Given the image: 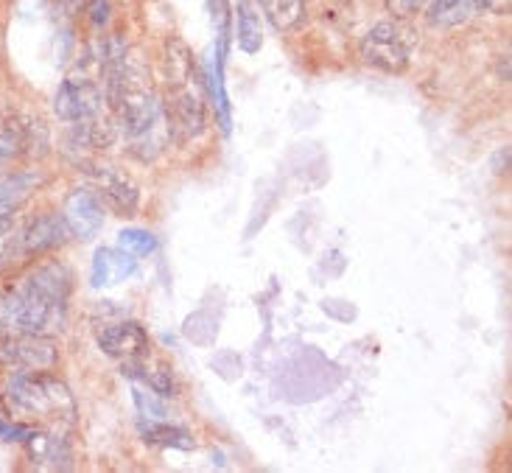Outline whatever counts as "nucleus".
Listing matches in <instances>:
<instances>
[{
    "label": "nucleus",
    "mask_w": 512,
    "mask_h": 473,
    "mask_svg": "<svg viewBox=\"0 0 512 473\" xmlns=\"http://www.w3.org/2000/svg\"><path fill=\"white\" fill-rule=\"evenodd\" d=\"M420 3H423V0H392V6H395V12L398 14H412Z\"/></svg>",
    "instance_id": "4be33fe9"
},
{
    "label": "nucleus",
    "mask_w": 512,
    "mask_h": 473,
    "mask_svg": "<svg viewBox=\"0 0 512 473\" xmlns=\"http://www.w3.org/2000/svg\"><path fill=\"white\" fill-rule=\"evenodd\" d=\"M62 222L79 241H93L104 227V202L93 188H76L62 205Z\"/></svg>",
    "instance_id": "6e6552de"
},
{
    "label": "nucleus",
    "mask_w": 512,
    "mask_h": 473,
    "mask_svg": "<svg viewBox=\"0 0 512 473\" xmlns=\"http://www.w3.org/2000/svg\"><path fill=\"white\" fill-rule=\"evenodd\" d=\"M98 348L112 359H121L124 364L140 362L149 353V334L140 322H112L98 331Z\"/></svg>",
    "instance_id": "9d476101"
},
{
    "label": "nucleus",
    "mask_w": 512,
    "mask_h": 473,
    "mask_svg": "<svg viewBox=\"0 0 512 473\" xmlns=\"http://www.w3.org/2000/svg\"><path fill=\"white\" fill-rule=\"evenodd\" d=\"M3 398L14 418L40 429H70L76 423V401L59 378L45 370H14L3 387Z\"/></svg>",
    "instance_id": "f03ea898"
},
{
    "label": "nucleus",
    "mask_w": 512,
    "mask_h": 473,
    "mask_svg": "<svg viewBox=\"0 0 512 473\" xmlns=\"http://www.w3.org/2000/svg\"><path fill=\"white\" fill-rule=\"evenodd\" d=\"M59 362V348L54 336L12 334L0 336V364L12 370H51Z\"/></svg>",
    "instance_id": "0eeeda50"
},
{
    "label": "nucleus",
    "mask_w": 512,
    "mask_h": 473,
    "mask_svg": "<svg viewBox=\"0 0 512 473\" xmlns=\"http://www.w3.org/2000/svg\"><path fill=\"white\" fill-rule=\"evenodd\" d=\"M23 149H26L23 132H17V129H3V132H0V168L9 166Z\"/></svg>",
    "instance_id": "aec40b11"
},
{
    "label": "nucleus",
    "mask_w": 512,
    "mask_h": 473,
    "mask_svg": "<svg viewBox=\"0 0 512 473\" xmlns=\"http://www.w3.org/2000/svg\"><path fill=\"white\" fill-rule=\"evenodd\" d=\"M210 20H213V28L219 34V42H216V54L227 56V37H230V3L227 0H210Z\"/></svg>",
    "instance_id": "6ab92c4d"
},
{
    "label": "nucleus",
    "mask_w": 512,
    "mask_h": 473,
    "mask_svg": "<svg viewBox=\"0 0 512 473\" xmlns=\"http://www.w3.org/2000/svg\"><path fill=\"white\" fill-rule=\"evenodd\" d=\"M104 101H107V93L101 90L96 76H90L87 70H79V73H70L68 79H62L59 84L54 96V112L62 124L87 129V126L107 124Z\"/></svg>",
    "instance_id": "20e7f679"
},
{
    "label": "nucleus",
    "mask_w": 512,
    "mask_h": 473,
    "mask_svg": "<svg viewBox=\"0 0 512 473\" xmlns=\"http://www.w3.org/2000/svg\"><path fill=\"white\" fill-rule=\"evenodd\" d=\"M73 275L62 261L31 266L0 292V336H54L68 320Z\"/></svg>",
    "instance_id": "f257e3e1"
},
{
    "label": "nucleus",
    "mask_w": 512,
    "mask_h": 473,
    "mask_svg": "<svg viewBox=\"0 0 512 473\" xmlns=\"http://www.w3.org/2000/svg\"><path fill=\"white\" fill-rule=\"evenodd\" d=\"M135 272H138V258H132L121 247H101L93 255L90 283L96 289H112V286H118V283L132 278Z\"/></svg>",
    "instance_id": "f8f14e48"
},
{
    "label": "nucleus",
    "mask_w": 512,
    "mask_h": 473,
    "mask_svg": "<svg viewBox=\"0 0 512 473\" xmlns=\"http://www.w3.org/2000/svg\"><path fill=\"white\" fill-rule=\"evenodd\" d=\"M140 437L146 440V443H152V446H168V448H182V451H188V448H194V437L188 429H182V426H168L166 420H146V423H140L138 426Z\"/></svg>",
    "instance_id": "2eb2a0df"
},
{
    "label": "nucleus",
    "mask_w": 512,
    "mask_h": 473,
    "mask_svg": "<svg viewBox=\"0 0 512 473\" xmlns=\"http://www.w3.org/2000/svg\"><path fill=\"white\" fill-rule=\"evenodd\" d=\"M261 12L269 17V23L289 34L305 20V0H258Z\"/></svg>",
    "instance_id": "dca6fc26"
},
{
    "label": "nucleus",
    "mask_w": 512,
    "mask_h": 473,
    "mask_svg": "<svg viewBox=\"0 0 512 473\" xmlns=\"http://www.w3.org/2000/svg\"><path fill=\"white\" fill-rule=\"evenodd\" d=\"M163 110H166L168 135L174 143H188V140H196L205 132V98H202L196 79L168 87Z\"/></svg>",
    "instance_id": "423d86ee"
},
{
    "label": "nucleus",
    "mask_w": 512,
    "mask_h": 473,
    "mask_svg": "<svg viewBox=\"0 0 512 473\" xmlns=\"http://www.w3.org/2000/svg\"><path fill=\"white\" fill-rule=\"evenodd\" d=\"M476 0H434L429 9V20L434 26H459L471 17Z\"/></svg>",
    "instance_id": "f3484780"
},
{
    "label": "nucleus",
    "mask_w": 512,
    "mask_h": 473,
    "mask_svg": "<svg viewBox=\"0 0 512 473\" xmlns=\"http://www.w3.org/2000/svg\"><path fill=\"white\" fill-rule=\"evenodd\" d=\"M68 227L62 222V213H40L26 222L9 224L0 233V275L17 272L20 266L31 264L45 252L59 250L68 241Z\"/></svg>",
    "instance_id": "7ed1b4c3"
},
{
    "label": "nucleus",
    "mask_w": 512,
    "mask_h": 473,
    "mask_svg": "<svg viewBox=\"0 0 512 473\" xmlns=\"http://www.w3.org/2000/svg\"><path fill=\"white\" fill-rule=\"evenodd\" d=\"M118 247L126 250L132 258H149L154 250H157V236H152L149 230H121L118 233Z\"/></svg>",
    "instance_id": "a211bd4d"
},
{
    "label": "nucleus",
    "mask_w": 512,
    "mask_h": 473,
    "mask_svg": "<svg viewBox=\"0 0 512 473\" xmlns=\"http://www.w3.org/2000/svg\"><path fill=\"white\" fill-rule=\"evenodd\" d=\"M205 90H208L210 104L219 115V126H222L224 135H230V96H227V87H224V56L216 54L210 56L208 73H205Z\"/></svg>",
    "instance_id": "4468645a"
},
{
    "label": "nucleus",
    "mask_w": 512,
    "mask_h": 473,
    "mask_svg": "<svg viewBox=\"0 0 512 473\" xmlns=\"http://www.w3.org/2000/svg\"><path fill=\"white\" fill-rule=\"evenodd\" d=\"M132 395H135V404H138L140 415H143V418L166 420V406L160 404V401H154L152 390L143 392V390H138V387H135V392H132Z\"/></svg>",
    "instance_id": "412c9836"
},
{
    "label": "nucleus",
    "mask_w": 512,
    "mask_h": 473,
    "mask_svg": "<svg viewBox=\"0 0 512 473\" xmlns=\"http://www.w3.org/2000/svg\"><path fill=\"white\" fill-rule=\"evenodd\" d=\"M496 3H499V0H479V6H487V9H490V6H496Z\"/></svg>",
    "instance_id": "5701e85b"
},
{
    "label": "nucleus",
    "mask_w": 512,
    "mask_h": 473,
    "mask_svg": "<svg viewBox=\"0 0 512 473\" xmlns=\"http://www.w3.org/2000/svg\"><path fill=\"white\" fill-rule=\"evenodd\" d=\"M42 185H45V177L37 168L0 174V233L12 224L14 213L23 208Z\"/></svg>",
    "instance_id": "9b49d317"
},
{
    "label": "nucleus",
    "mask_w": 512,
    "mask_h": 473,
    "mask_svg": "<svg viewBox=\"0 0 512 473\" xmlns=\"http://www.w3.org/2000/svg\"><path fill=\"white\" fill-rule=\"evenodd\" d=\"M236 42L244 54H258V51H261L263 26H261V6H258V0H238Z\"/></svg>",
    "instance_id": "ddd939ff"
},
{
    "label": "nucleus",
    "mask_w": 512,
    "mask_h": 473,
    "mask_svg": "<svg viewBox=\"0 0 512 473\" xmlns=\"http://www.w3.org/2000/svg\"><path fill=\"white\" fill-rule=\"evenodd\" d=\"M90 180H93V191L98 194L101 202H107L115 213L121 216H132L140 205V191L135 182L126 177L124 171L112 166H90L87 168Z\"/></svg>",
    "instance_id": "1a4fd4ad"
},
{
    "label": "nucleus",
    "mask_w": 512,
    "mask_h": 473,
    "mask_svg": "<svg viewBox=\"0 0 512 473\" xmlns=\"http://www.w3.org/2000/svg\"><path fill=\"white\" fill-rule=\"evenodd\" d=\"M417 37L412 28H406L398 20H384L373 26L361 40V59L384 73H401L409 68L415 54Z\"/></svg>",
    "instance_id": "39448f33"
}]
</instances>
